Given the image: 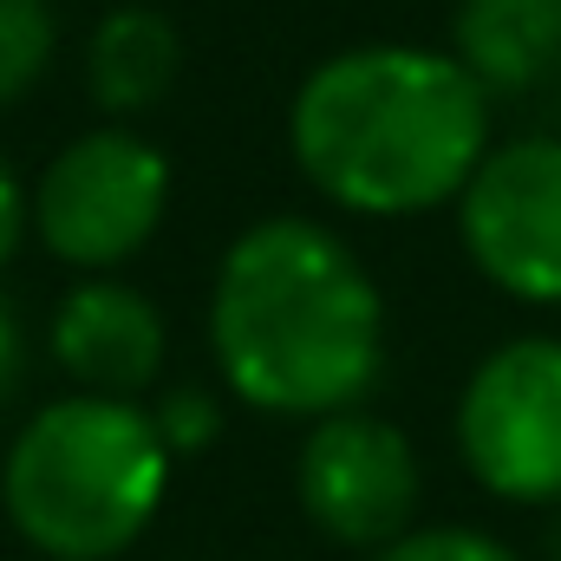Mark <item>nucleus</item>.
Returning <instances> with one entry per match:
<instances>
[{
  "label": "nucleus",
  "mask_w": 561,
  "mask_h": 561,
  "mask_svg": "<svg viewBox=\"0 0 561 561\" xmlns=\"http://www.w3.org/2000/svg\"><path fill=\"white\" fill-rule=\"evenodd\" d=\"M222 386L268 419H333L386 373V300L366 262L307 216L242 229L209 287Z\"/></svg>",
  "instance_id": "obj_1"
},
{
  "label": "nucleus",
  "mask_w": 561,
  "mask_h": 561,
  "mask_svg": "<svg viewBox=\"0 0 561 561\" xmlns=\"http://www.w3.org/2000/svg\"><path fill=\"white\" fill-rule=\"evenodd\" d=\"M490 92L437 46H346L320 59L294 105L287 150L300 176L353 216H424L463 196L490 157Z\"/></svg>",
  "instance_id": "obj_2"
},
{
  "label": "nucleus",
  "mask_w": 561,
  "mask_h": 561,
  "mask_svg": "<svg viewBox=\"0 0 561 561\" xmlns=\"http://www.w3.org/2000/svg\"><path fill=\"white\" fill-rule=\"evenodd\" d=\"M170 450L138 399L66 392L20 424L0 463V503L46 561H112L163 510Z\"/></svg>",
  "instance_id": "obj_3"
},
{
  "label": "nucleus",
  "mask_w": 561,
  "mask_h": 561,
  "mask_svg": "<svg viewBox=\"0 0 561 561\" xmlns=\"http://www.w3.org/2000/svg\"><path fill=\"white\" fill-rule=\"evenodd\" d=\"M170 163L131 125L72 138L33 183V236L79 275H118L163 229Z\"/></svg>",
  "instance_id": "obj_4"
},
{
  "label": "nucleus",
  "mask_w": 561,
  "mask_h": 561,
  "mask_svg": "<svg viewBox=\"0 0 561 561\" xmlns=\"http://www.w3.org/2000/svg\"><path fill=\"white\" fill-rule=\"evenodd\" d=\"M457 450L503 503H561V340L523 333L477 359L457 399Z\"/></svg>",
  "instance_id": "obj_5"
},
{
  "label": "nucleus",
  "mask_w": 561,
  "mask_h": 561,
  "mask_svg": "<svg viewBox=\"0 0 561 561\" xmlns=\"http://www.w3.org/2000/svg\"><path fill=\"white\" fill-rule=\"evenodd\" d=\"M457 236L490 287L561 307V138L490 144L457 196Z\"/></svg>",
  "instance_id": "obj_6"
},
{
  "label": "nucleus",
  "mask_w": 561,
  "mask_h": 561,
  "mask_svg": "<svg viewBox=\"0 0 561 561\" xmlns=\"http://www.w3.org/2000/svg\"><path fill=\"white\" fill-rule=\"evenodd\" d=\"M419 450L412 437L379 412H333L313 419L300 457H294V496L307 510V523L340 542V549H386L399 536H412L419 516Z\"/></svg>",
  "instance_id": "obj_7"
},
{
  "label": "nucleus",
  "mask_w": 561,
  "mask_h": 561,
  "mask_svg": "<svg viewBox=\"0 0 561 561\" xmlns=\"http://www.w3.org/2000/svg\"><path fill=\"white\" fill-rule=\"evenodd\" d=\"M59 373L99 399H144L163 373V313L118 275H85L53 313L46 333Z\"/></svg>",
  "instance_id": "obj_8"
},
{
  "label": "nucleus",
  "mask_w": 561,
  "mask_h": 561,
  "mask_svg": "<svg viewBox=\"0 0 561 561\" xmlns=\"http://www.w3.org/2000/svg\"><path fill=\"white\" fill-rule=\"evenodd\" d=\"M450 53L490 99H523L561 72V0H457Z\"/></svg>",
  "instance_id": "obj_9"
},
{
  "label": "nucleus",
  "mask_w": 561,
  "mask_h": 561,
  "mask_svg": "<svg viewBox=\"0 0 561 561\" xmlns=\"http://www.w3.org/2000/svg\"><path fill=\"white\" fill-rule=\"evenodd\" d=\"M183 72V33L157 7H112L85 39V92L105 118H144Z\"/></svg>",
  "instance_id": "obj_10"
},
{
  "label": "nucleus",
  "mask_w": 561,
  "mask_h": 561,
  "mask_svg": "<svg viewBox=\"0 0 561 561\" xmlns=\"http://www.w3.org/2000/svg\"><path fill=\"white\" fill-rule=\"evenodd\" d=\"M59 26L46 0H0V105H20L53 66Z\"/></svg>",
  "instance_id": "obj_11"
},
{
  "label": "nucleus",
  "mask_w": 561,
  "mask_h": 561,
  "mask_svg": "<svg viewBox=\"0 0 561 561\" xmlns=\"http://www.w3.org/2000/svg\"><path fill=\"white\" fill-rule=\"evenodd\" d=\"M150 424H157V437H163L170 457H190V450L216 444V431H222V405H216L203 386H176V392H163V399L150 405Z\"/></svg>",
  "instance_id": "obj_12"
},
{
  "label": "nucleus",
  "mask_w": 561,
  "mask_h": 561,
  "mask_svg": "<svg viewBox=\"0 0 561 561\" xmlns=\"http://www.w3.org/2000/svg\"><path fill=\"white\" fill-rule=\"evenodd\" d=\"M373 561H516V549H503L483 529H412V536L386 542Z\"/></svg>",
  "instance_id": "obj_13"
},
{
  "label": "nucleus",
  "mask_w": 561,
  "mask_h": 561,
  "mask_svg": "<svg viewBox=\"0 0 561 561\" xmlns=\"http://www.w3.org/2000/svg\"><path fill=\"white\" fill-rule=\"evenodd\" d=\"M26 229H33V196H26V190H20V176L0 163V268L20 255Z\"/></svg>",
  "instance_id": "obj_14"
},
{
  "label": "nucleus",
  "mask_w": 561,
  "mask_h": 561,
  "mask_svg": "<svg viewBox=\"0 0 561 561\" xmlns=\"http://www.w3.org/2000/svg\"><path fill=\"white\" fill-rule=\"evenodd\" d=\"M20 379H26V327H20L13 300L0 294V405L20 392Z\"/></svg>",
  "instance_id": "obj_15"
},
{
  "label": "nucleus",
  "mask_w": 561,
  "mask_h": 561,
  "mask_svg": "<svg viewBox=\"0 0 561 561\" xmlns=\"http://www.w3.org/2000/svg\"><path fill=\"white\" fill-rule=\"evenodd\" d=\"M549 561H561V516H556V529H549Z\"/></svg>",
  "instance_id": "obj_16"
}]
</instances>
